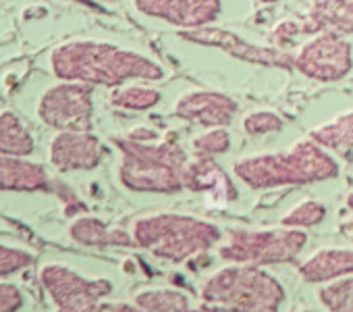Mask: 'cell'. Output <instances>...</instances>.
Returning <instances> with one entry per match:
<instances>
[{
  "label": "cell",
  "mask_w": 353,
  "mask_h": 312,
  "mask_svg": "<svg viewBox=\"0 0 353 312\" xmlns=\"http://www.w3.org/2000/svg\"><path fill=\"white\" fill-rule=\"evenodd\" d=\"M50 69L61 81L102 86H114L129 77H145L156 73L145 59L94 40H75L57 46L50 52Z\"/></svg>",
  "instance_id": "6da1fadb"
},
{
  "label": "cell",
  "mask_w": 353,
  "mask_h": 312,
  "mask_svg": "<svg viewBox=\"0 0 353 312\" xmlns=\"http://www.w3.org/2000/svg\"><path fill=\"white\" fill-rule=\"evenodd\" d=\"M202 302L223 312H281L283 285L254 264H231L208 277L200 289Z\"/></svg>",
  "instance_id": "7a4b0ae2"
},
{
  "label": "cell",
  "mask_w": 353,
  "mask_h": 312,
  "mask_svg": "<svg viewBox=\"0 0 353 312\" xmlns=\"http://www.w3.org/2000/svg\"><path fill=\"white\" fill-rule=\"evenodd\" d=\"M131 237L133 244L150 250L158 258L185 262L212 248L221 240V231L192 217L154 215L135 221Z\"/></svg>",
  "instance_id": "3957f363"
},
{
  "label": "cell",
  "mask_w": 353,
  "mask_h": 312,
  "mask_svg": "<svg viewBox=\"0 0 353 312\" xmlns=\"http://www.w3.org/2000/svg\"><path fill=\"white\" fill-rule=\"evenodd\" d=\"M237 175L252 188H274L287 184H305L336 175V165L324 154L297 148L287 156H258L235 167Z\"/></svg>",
  "instance_id": "277c9868"
},
{
  "label": "cell",
  "mask_w": 353,
  "mask_h": 312,
  "mask_svg": "<svg viewBox=\"0 0 353 312\" xmlns=\"http://www.w3.org/2000/svg\"><path fill=\"white\" fill-rule=\"evenodd\" d=\"M40 283L52 300L54 312H106L102 300L112 291L108 279H90L59 262H48L40 269Z\"/></svg>",
  "instance_id": "5b68a950"
},
{
  "label": "cell",
  "mask_w": 353,
  "mask_h": 312,
  "mask_svg": "<svg viewBox=\"0 0 353 312\" xmlns=\"http://www.w3.org/2000/svg\"><path fill=\"white\" fill-rule=\"evenodd\" d=\"M305 244V235L297 229L270 231H233L221 248V256L239 264H279L293 260Z\"/></svg>",
  "instance_id": "8992f818"
},
{
  "label": "cell",
  "mask_w": 353,
  "mask_h": 312,
  "mask_svg": "<svg viewBox=\"0 0 353 312\" xmlns=\"http://www.w3.org/2000/svg\"><path fill=\"white\" fill-rule=\"evenodd\" d=\"M38 117L57 131H88L92 125L90 84L61 81L48 88L38 102Z\"/></svg>",
  "instance_id": "52a82bcc"
},
{
  "label": "cell",
  "mask_w": 353,
  "mask_h": 312,
  "mask_svg": "<svg viewBox=\"0 0 353 312\" xmlns=\"http://www.w3.org/2000/svg\"><path fill=\"white\" fill-rule=\"evenodd\" d=\"M123 150L121 182L135 192H174L181 188L174 163L160 159V150L141 148L133 142H119Z\"/></svg>",
  "instance_id": "ba28073f"
},
{
  "label": "cell",
  "mask_w": 353,
  "mask_h": 312,
  "mask_svg": "<svg viewBox=\"0 0 353 312\" xmlns=\"http://www.w3.org/2000/svg\"><path fill=\"white\" fill-rule=\"evenodd\" d=\"M100 142L88 131H59L48 148L50 165L61 171H90L100 163Z\"/></svg>",
  "instance_id": "9c48e42d"
},
{
  "label": "cell",
  "mask_w": 353,
  "mask_h": 312,
  "mask_svg": "<svg viewBox=\"0 0 353 312\" xmlns=\"http://www.w3.org/2000/svg\"><path fill=\"white\" fill-rule=\"evenodd\" d=\"M52 184L44 165L28 161V156H0V192H50Z\"/></svg>",
  "instance_id": "30bf717a"
},
{
  "label": "cell",
  "mask_w": 353,
  "mask_h": 312,
  "mask_svg": "<svg viewBox=\"0 0 353 312\" xmlns=\"http://www.w3.org/2000/svg\"><path fill=\"white\" fill-rule=\"evenodd\" d=\"M299 273L310 283H328L339 277L353 273V250H320L312 254L301 266Z\"/></svg>",
  "instance_id": "8fae6325"
},
{
  "label": "cell",
  "mask_w": 353,
  "mask_h": 312,
  "mask_svg": "<svg viewBox=\"0 0 353 312\" xmlns=\"http://www.w3.org/2000/svg\"><path fill=\"white\" fill-rule=\"evenodd\" d=\"M69 235L73 242L81 246H131L133 237H129L121 229H110L104 221L96 217H79L71 223Z\"/></svg>",
  "instance_id": "7c38bea8"
},
{
  "label": "cell",
  "mask_w": 353,
  "mask_h": 312,
  "mask_svg": "<svg viewBox=\"0 0 353 312\" xmlns=\"http://www.w3.org/2000/svg\"><path fill=\"white\" fill-rule=\"evenodd\" d=\"M34 137L13 110L0 113V156H30Z\"/></svg>",
  "instance_id": "4fadbf2b"
},
{
  "label": "cell",
  "mask_w": 353,
  "mask_h": 312,
  "mask_svg": "<svg viewBox=\"0 0 353 312\" xmlns=\"http://www.w3.org/2000/svg\"><path fill=\"white\" fill-rule=\"evenodd\" d=\"M183 177H185L183 184L196 192H212L216 196V200H221V202H227L233 198V190H231L229 179L212 163L194 165L183 173Z\"/></svg>",
  "instance_id": "5bb4252c"
},
{
  "label": "cell",
  "mask_w": 353,
  "mask_h": 312,
  "mask_svg": "<svg viewBox=\"0 0 353 312\" xmlns=\"http://www.w3.org/2000/svg\"><path fill=\"white\" fill-rule=\"evenodd\" d=\"M135 304L145 312H190L194 308L183 291L168 289V287H154V289L139 291L135 295Z\"/></svg>",
  "instance_id": "9a60e30c"
},
{
  "label": "cell",
  "mask_w": 353,
  "mask_h": 312,
  "mask_svg": "<svg viewBox=\"0 0 353 312\" xmlns=\"http://www.w3.org/2000/svg\"><path fill=\"white\" fill-rule=\"evenodd\" d=\"M318 300L328 312H353V277H339L318 289Z\"/></svg>",
  "instance_id": "2e32d148"
},
{
  "label": "cell",
  "mask_w": 353,
  "mask_h": 312,
  "mask_svg": "<svg viewBox=\"0 0 353 312\" xmlns=\"http://www.w3.org/2000/svg\"><path fill=\"white\" fill-rule=\"evenodd\" d=\"M34 262V254L17 248V246H7L0 242V279L11 277L13 273H19L28 269Z\"/></svg>",
  "instance_id": "e0dca14e"
},
{
  "label": "cell",
  "mask_w": 353,
  "mask_h": 312,
  "mask_svg": "<svg viewBox=\"0 0 353 312\" xmlns=\"http://www.w3.org/2000/svg\"><path fill=\"white\" fill-rule=\"evenodd\" d=\"M324 219V206L316 200H305L297 204L285 219L283 223L287 227H312L318 225Z\"/></svg>",
  "instance_id": "ac0fdd59"
},
{
  "label": "cell",
  "mask_w": 353,
  "mask_h": 312,
  "mask_svg": "<svg viewBox=\"0 0 353 312\" xmlns=\"http://www.w3.org/2000/svg\"><path fill=\"white\" fill-rule=\"evenodd\" d=\"M23 304V291L15 283L0 281V312H19Z\"/></svg>",
  "instance_id": "d6986e66"
},
{
  "label": "cell",
  "mask_w": 353,
  "mask_h": 312,
  "mask_svg": "<svg viewBox=\"0 0 353 312\" xmlns=\"http://www.w3.org/2000/svg\"><path fill=\"white\" fill-rule=\"evenodd\" d=\"M106 312H145V310L139 308L135 302L133 304H129V302H117V304L106 306Z\"/></svg>",
  "instance_id": "ffe728a7"
},
{
  "label": "cell",
  "mask_w": 353,
  "mask_h": 312,
  "mask_svg": "<svg viewBox=\"0 0 353 312\" xmlns=\"http://www.w3.org/2000/svg\"><path fill=\"white\" fill-rule=\"evenodd\" d=\"M190 312H223V310H219V308H214V306H210V304H204V306L192 308Z\"/></svg>",
  "instance_id": "44dd1931"
},
{
  "label": "cell",
  "mask_w": 353,
  "mask_h": 312,
  "mask_svg": "<svg viewBox=\"0 0 353 312\" xmlns=\"http://www.w3.org/2000/svg\"><path fill=\"white\" fill-rule=\"evenodd\" d=\"M347 204H349V206H351V208H353V194H351V196H349V200H347Z\"/></svg>",
  "instance_id": "7402d4cb"
}]
</instances>
